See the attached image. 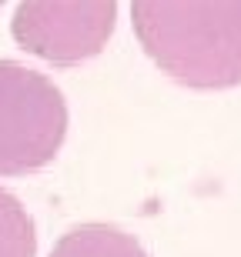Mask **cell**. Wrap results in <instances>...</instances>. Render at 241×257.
<instances>
[{
  "instance_id": "obj_1",
  "label": "cell",
  "mask_w": 241,
  "mask_h": 257,
  "mask_svg": "<svg viewBox=\"0 0 241 257\" xmlns=\"http://www.w3.org/2000/svg\"><path fill=\"white\" fill-rule=\"evenodd\" d=\"M141 47L174 84L224 90L241 84V0H137Z\"/></svg>"
},
{
  "instance_id": "obj_2",
  "label": "cell",
  "mask_w": 241,
  "mask_h": 257,
  "mask_svg": "<svg viewBox=\"0 0 241 257\" xmlns=\"http://www.w3.org/2000/svg\"><path fill=\"white\" fill-rule=\"evenodd\" d=\"M67 100L47 74L0 60V177L47 167L67 137Z\"/></svg>"
},
{
  "instance_id": "obj_3",
  "label": "cell",
  "mask_w": 241,
  "mask_h": 257,
  "mask_svg": "<svg viewBox=\"0 0 241 257\" xmlns=\"http://www.w3.org/2000/svg\"><path fill=\"white\" fill-rule=\"evenodd\" d=\"M114 27V0H27L17 4L10 20V34L20 47L54 67L97 57Z\"/></svg>"
},
{
  "instance_id": "obj_4",
  "label": "cell",
  "mask_w": 241,
  "mask_h": 257,
  "mask_svg": "<svg viewBox=\"0 0 241 257\" xmlns=\"http://www.w3.org/2000/svg\"><path fill=\"white\" fill-rule=\"evenodd\" d=\"M50 257H151L144 244L114 224H81L54 244Z\"/></svg>"
},
{
  "instance_id": "obj_5",
  "label": "cell",
  "mask_w": 241,
  "mask_h": 257,
  "mask_svg": "<svg viewBox=\"0 0 241 257\" xmlns=\"http://www.w3.org/2000/svg\"><path fill=\"white\" fill-rule=\"evenodd\" d=\"M0 257H37L34 217L4 187H0Z\"/></svg>"
}]
</instances>
